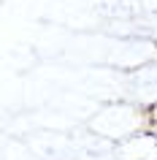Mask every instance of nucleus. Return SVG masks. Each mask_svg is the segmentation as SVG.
I'll list each match as a JSON object with an SVG mask.
<instances>
[]
</instances>
